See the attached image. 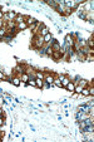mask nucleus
I'll return each instance as SVG.
<instances>
[{
  "label": "nucleus",
  "mask_w": 94,
  "mask_h": 142,
  "mask_svg": "<svg viewBox=\"0 0 94 142\" xmlns=\"http://www.w3.org/2000/svg\"><path fill=\"white\" fill-rule=\"evenodd\" d=\"M25 20V15H16V18L14 19V21H15V23L18 24V23H22V21H24Z\"/></svg>",
  "instance_id": "4468645a"
},
{
  "label": "nucleus",
  "mask_w": 94,
  "mask_h": 142,
  "mask_svg": "<svg viewBox=\"0 0 94 142\" xmlns=\"http://www.w3.org/2000/svg\"><path fill=\"white\" fill-rule=\"evenodd\" d=\"M3 137H4V132H3V131H0V140H3Z\"/></svg>",
  "instance_id": "4be33fe9"
},
{
  "label": "nucleus",
  "mask_w": 94,
  "mask_h": 142,
  "mask_svg": "<svg viewBox=\"0 0 94 142\" xmlns=\"http://www.w3.org/2000/svg\"><path fill=\"white\" fill-rule=\"evenodd\" d=\"M75 85H77V84H75L74 82H73V81H70V82L67 84L65 89H67V91H69L70 93H73V92H74V89H75Z\"/></svg>",
  "instance_id": "423d86ee"
},
{
  "label": "nucleus",
  "mask_w": 94,
  "mask_h": 142,
  "mask_svg": "<svg viewBox=\"0 0 94 142\" xmlns=\"http://www.w3.org/2000/svg\"><path fill=\"white\" fill-rule=\"evenodd\" d=\"M29 27H28V24L25 23V21H22V23H18L16 24V30L18 31H23V30H26Z\"/></svg>",
  "instance_id": "39448f33"
},
{
  "label": "nucleus",
  "mask_w": 94,
  "mask_h": 142,
  "mask_svg": "<svg viewBox=\"0 0 94 142\" xmlns=\"http://www.w3.org/2000/svg\"><path fill=\"white\" fill-rule=\"evenodd\" d=\"M53 84L57 85V87H61V81L59 79L58 75H54V82H53Z\"/></svg>",
  "instance_id": "f3484780"
},
{
  "label": "nucleus",
  "mask_w": 94,
  "mask_h": 142,
  "mask_svg": "<svg viewBox=\"0 0 94 142\" xmlns=\"http://www.w3.org/2000/svg\"><path fill=\"white\" fill-rule=\"evenodd\" d=\"M6 31H8V29L5 25L3 28H0V39H4V37L6 35Z\"/></svg>",
  "instance_id": "ddd939ff"
},
{
  "label": "nucleus",
  "mask_w": 94,
  "mask_h": 142,
  "mask_svg": "<svg viewBox=\"0 0 94 142\" xmlns=\"http://www.w3.org/2000/svg\"><path fill=\"white\" fill-rule=\"evenodd\" d=\"M70 81H71V79L68 77V75H65V77L61 79V87H63V88H65V87H67V84H68Z\"/></svg>",
  "instance_id": "9d476101"
},
{
  "label": "nucleus",
  "mask_w": 94,
  "mask_h": 142,
  "mask_svg": "<svg viewBox=\"0 0 94 142\" xmlns=\"http://www.w3.org/2000/svg\"><path fill=\"white\" fill-rule=\"evenodd\" d=\"M87 45H88L89 48H93V47H94V40H93V35H92V37H90V39L88 40Z\"/></svg>",
  "instance_id": "6ab92c4d"
},
{
  "label": "nucleus",
  "mask_w": 94,
  "mask_h": 142,
  "mask_svg": "<svg viewBox=\"0 0 94 142\" xmlns=\"http://www.w3.org/2000/svg\"><path fill=\"white\" fill-rule=\"evenodd\" d=\"M24 21H25V23L28 24V27H29V25H33V24H35V23H36L38 20H36L35 18H33V16H29V15H25V20H24Z\"/></svg>",
  "instance_id": "20e7f679"
},
{
  "label": "nucleus",
  "mask_w": 94,
  "mask_h": 142,
  "mask_svg": "<svg viewBox=\"0 0 94 142\" xmlns=\"http://www.w3.org/2000/svg\"><path fill=\"white\" fill-rule=\"evenodd\" d=\"M0 116H5V113H4L3 110H1V107H0Z\"/></svg>",
  "instance_id": "5701e85b"
},
{
  "label": "nucleus",
  "mask_w": 94,
  "mask_h": 142,
  "mask_svg": "<svg viewBox=\"0 0 94 142\" xmlns=\"http://www.w3.org/2000/svg\"><path fill=\"white\" fill-rule=\"evenodd\" d=\"M48 33H50V30H49V28L48 27H45V25H43L41 27V29H40V31H39V34L38 35H40V37H45Z\"/></svg>",
  "instance_id": "6e6552de"
},
{
  "label": "nucleus",
  "mask_w": 94,
  "mask_h": 142,
  "mask_svg": "<svg viewBox=\"0 0 94 142\" xmlns=\"http://www.w3.org/2000/svg\"><path fill=\"white\" fill-rule=\"evenodd\" d=\"M63 56H64V52H61V50H59V52H53V54H51L53 59H55V60H59Z\"/></svg>",
  "instance_id": "0eeeda50"
},
{
  "label": "nucleus",
  "mask_w": 94,
  "mask_h": 142,
  "mask_svg": "<svg viewBox=\"0 0 94 142\" xmlns=\"http://www.w3.org/2000/svg\"><path fill=\"white\" fill-rule=\"evenodd\" d=\"M3 18H4V13L0 10V20H3Z\"/></svg>",
  "instance_id": "412c9836"
},
{
  "label": "nucleus",
  "mask_w": 94,
  "mask_h": 142,
  "mask_svg": "<svg viewBox=\"0 0 94 142\" xmlns=\"http://www.w3.org/2000/svg\"><path fill=\"white\" fill-rule=\"evenodd\" d=\"M54 75L55 74H51V73H45L44 75V83L49 84V85H54L53 82H54Z\"/></svg>",
  "instance_id": "f03ea898"
},
{
  "label": "nucleus",
  "mask_w": 94,
  "mask_h": 142,
  "mask_svg": "<svg viewBox=\"0 0 94 142\" xmlns=\"http://www.w3.org/2000/svg\"><path fill=\"white\" fill-rule=\"evenodd\" d=\"M80 96H85V97H88V96H89V85H88V87H85V88H83V89H82V92H80Z\"/></svg>",
  "instance_id": "a211bd4d"
},
{
  "label": "nucleus",
  "mask_w": 94,
  "mask_h": 142,
  "mask_svg": "<svg viewBox=\"0 0 94 142\" xmlns=\"http://www.w3.org/2000/svg\"><path fill=\"white\" fill-rule=\"evenodd\" d=\"M35 83H36V88H43V87H44V81L43 79H39V78H35Z\"/></svg>",
  "instance_id": "9b49d317"
},
{
  "label": "nucleus",
  "mask_w": 94,
  "mask_h": 142,
  "mask_svg": "<svg viewBox=\"0 0 94 142\" xmlns=\"http://www.w3.org/2000/svg\"><path fill=\"white\" fill-rule=\"evenodd\" d=\"M74 42L75 39L73 38V35H67L65 37V45L68 48H73V45H74Z\"/></svg>",
  "instance_id": "7ed1b4c3"
},
{
  "label": "nucleus",
  "mask_w": 94,
  "mask_h": 142,
  "mask_svg": "<svg viewBox=\"0 0 94 142\" xmlns=\"http://www.w3.org/2000/svg\"><path fill=\"white\" fill-rule=\"evenodd\" d=\"M12 83L14 84V85H20V84H22V81H20V78L18 77V75H14V77L12 78Z\"/></svg>",
  "instance_id": "1a4fd4ad"
},
{
  "label": "nucleus",
  "mask_w": 94,
  "mask_h": 142,
  "mask_svg": "<svg viewBox=\"0 0 94 142\" xmlns=\"http://www.w3.org/2000/svg\"><path fill=\"white\" fill-rule=\"evenodd\" d=\"M20 81L24 82V83H26V82L29 81V74H28V73H23L22 75H20Z\"/></svg>",
  "instance_id": "2eb2a0df"
},
{
  "label": "nucleus",
  "mask_w": 94,
  "mask_h": 142,
  "mask_svg": "<svg viewBox=\"0 0 94 142\" xmlns=\"http://www.w3.org/2000/svg\"><path fill=\"white\" fill-rule=\"evenodd\" d=\"M43 39H44V43H51V40H53V35H51V33H48L45 37H43Z\"/></svg>",
  "instance_id": "f8f14e48"
},
{
  "label": "nucleus",
  "mask_w": 94,
  "mask_h": 142,
  "mask_svg": "<svg viewBox=\"0 0 94 142\" xmlns=\"http://www.w3.org/2000/svg\"><path fill=\"white\" fill-rule=\"evenodd\" d=\"M5 118H6V117L0 116V127H3V126L5 125Z\"/></svg>",
  "instance_id": "aec40b11"
},
{
  "label": "nucleus",
  "mask_w": 94,
  "mask_h": 142,
  "mask_svg": "<svg viewBox=\"0 0 94 142\" xmlns=\"http://www.w3.org/2000/svg\"><path fill=\"white\" fill-rule=\"evenodd\" d=\"M31 44H33V48H34L35 50H38V49H40V48H43V45L45 44V43H44L43 37L34 35V39L31 40Z\"/></svg>",
  "instance_id": "f257e3e1"
},
{
  "label": "nucleus",
  "mask_w": 94,
  "mask_h": 142,
  "mask_svg": "<svg viewBox=\"0 0 94 142\" xmlns=\"http://www.w3.org/2000/svg\"><path fill=\"white\" fill-rule=\"evenodd\" d=\"M44 75H45V73H43V72H35V73H34V77H35V78L43 79V81H44Z\"/></svg>",
  "instance_id": "dca6fc26"
}]
</instances>
